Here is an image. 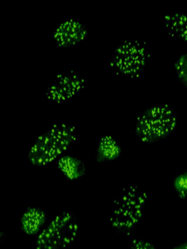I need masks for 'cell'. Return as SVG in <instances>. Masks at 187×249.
Here are the masks:
<instances>
[{"mask_svg": "<svg viewBox=\"0 0 187 249\" xmlns=\"http://www.w3.org/2000/svg\"><path fill=\"white\" fill-rule=\"evenodd\" d=\"M76 141L75 126L67 123L54 125L35 140L28 151V160L34 167H45L64 155Z\"/></svg>", "mask_w": 187, "mask_h": 249, "instance_id": "6da1fadb", "label": "cell"}, {"mask_svg": "<svg viewBox=\"0 0 187 249\" xmlns=\"http://www.w3.org/2000/svg\"><path fill=\"white\" fill-rule=\"evenodd\" d=\"M148 194L136 185L121 190L112 204L110 224L112 230L125 237H130L143 215Z\"/></svg>", "mask_w": 187, "mask_h": 249, "instance_id": "7a4b0ae2", "label": "cell"}, {"mask_svg": "<svg viewBox=\"0 0 187 249\" xmlns=\"http://www.w3.org/2000/svg\"><path fill=\"white\" fill-rule=\"evenodd\" d=\"M178 124L176 113L168 104L149 107L136 120L134 134L142 141L153 144L169 137Z\"/></svg>", "mask_w": 187, "mask_h": 249, "instance_id": "3957f363", "label": "cell"}, {"mask_svg": "<svg viewBox=\"0 0 187 249\" xmlns=\"http://www.w3.org/2000/svg\"><path fill=\"white\" fill-rule=\"evenodd\" d=\"M78 218L68 211L57 214L35 239V249H66L77 238Z\"/></svg>", "mask_w": 187, "mask_h": 249, "instance_id": "277c9868", "label": "cell"}, {"mask_svg": "<svg viewBox=\"0 0 187 249\" xmlns=\"http://www.w3.org/2000/svg\"><path fill=\"white\" fill-rule=\"evenodd\" d=\"M150 56L144 43L140 40H125L113 51L111 67L117 75L138 78Z\"/></svg>", "mask_w": 187, "mask_h": 249, "instance_id": "5b68a950", "label": "cell"}, {"mask_svg": "<svg viewBox=\"0 0 187 249\" xmlns=\"http://www.w3.org/2000/svg\"><path fill=\"white\" fill-rule=\"evenodd\" d=\"M86 81L75 71L57 75L51 85L47 88L45 97L48 101L61 104L74 97L84 89Z\"/></svg>", "mask_w": 187, "mask_h": 249, "instance_id": "8992f818", "label": "cell"}, {"mask_svg": "<svg viewBox=\"0 0 187 249\" xmlns=\"http://www.w3.org/2000/svg\"><path fill=\"white\" fill-rule=\"evenodd\" d=\"M89 36L87 27L77 20L68 18L61 21L53 32V38L59 48H71L80 44Z\"/></svg>", "mask_w": 187, "mask_h": 249, "instance_id": "52a82bcc", "label": "cell"}, {"mask_svg": "<svg viewBox=\"0 0 187 249\" xmlns=\"http://www.w3.org/2000/svg\"><path fill=\"white\" fill-rule=\"evenodd\" d=\"M47 212L38 205L27 207L19 218V228L28 237L37 236L46 227Z\"/></svg>", "mask_w": 187, "mask_h": 249, "instance_id": "ba28073f", "label": "cell"}, {"mask_svg": "<svg viewBox=\"0 0 187 249\" xmlns=\"http://www.w3.org/2000/svg\"><path fill=\"white\" fill-rule=\"evenodd\" d=\"M57 169L65 180L77 181L87 173L86 164L81 159L73 155H63L57 160Z\"/></svg>", "mask_w": 187, "mask_h": 249, "instance_id": "9c48e42d", "label": "cell"}, {"mask_svg": "<svg viewBox=\"0 0 187 249\" xmlns=\"http://www.w3.org/2000/svg\"><path fill=\"white\" fill-rule=\"evenodd\" d=\"M122 155V148L112 135L106 134L99 138L94 153V159L99 164L111 162Z\"/></svg>", "mask_w": 187, "mask_h": 249, "instance_id": "30bf717a", "label": "cell"}, {"mask_svg": "<svg viewBox=\"0 0 187 249\" xmlns=\"http://www.w3.org/2000/svg\"><path fill=\"white\" fill-rule=\"evenodd\" d=\"M163 20L169 36L187 43V15L172 13L164 16Z\"/></svg>", "mask_w": 187, "mask_h": 249, "instance_id": "8fae6325", "label": "cell"}, {"mask_svg": "<svg viewBox=\"0 0 187 249\" xmlns=\"http://www.w3.org/2000/svg\"><path fill=\"white\" fill-rule=\"evenodd\" d=\"M172 186L180 199L187 201V170L174 177Z\"/></svg>", "mask_w": 187, "mask_h": 249, "instance_id": "7c38bea8", "label": "cell"}, {"mask_svg": "<svg viewBox=\"0 0 187 249\" xmlns=\"http://www.w3.org/2000/svg\"><path fill=\"white\" fill-rule=\"evenodd\" d=\"M173 66L178 79L187 89V53L180 55L174 62Z\"/></svg>", "mask_w": 187, "mask_h": 249, "instance_id": "4fadbf2b", "label": "cell"}, {"mask_svg": "<svg viewBox=\"0 0 187 249\" xmlns=\"http://www.w3.org/2000/svg\"><path fill=\"white\" fill-rule=\"evenodd\" d=\"M129 249H157V248L150 242L142 239H134L131 241Z\"/></svg>", "mask_w": 187, "mask_h": 249, "instance_id": "5bb4252c", "label": "cell"}, {"mask_svg": "<svg viewBox=\"0 0 187 249\" xmlns=\"http://www.w3.org/2000/svg\"><path fill=\"white\" fill-rule=\"evenodd\" d=\"M172 249H187V242H184V243H180V244L174 246Z\"/></svg>", "mask_w": 187, "mask_h": 249, "instance_id": "9a60e30c", "label": "cell"}, {"mask_svg": "<svg viewBox=\"0 0 187 249\" xmlns=\"http://www.w3.org/2000/svg\"><path fill=\"white\" fill-rule=\"evenodd\" d=\"M6 240V234L4 233V231L0 228V244L2 243L3 242H4V240Z\"/></svg>", "mask_w": 187, "mask_h": 249, "instance_id": "2e32d148", "label": "cell"}]
</instances>
